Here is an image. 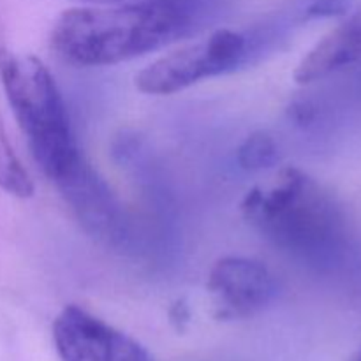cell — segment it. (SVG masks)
I'll list each match as a JSON object with an SVG mask.
<instances>
[{
  "label": "cell",
  "mask_w": 361,
  "mask_h": 361,
  "mask_svg": "<svg viewBox=\"0 0 361 361\" xmlns=\"http://www.w3.org/2000/svg\"><path fill=\"white\" fill-rule=\"evenodd\" d=\"M0 80L32 157L56 185L85 155L55 78L37 56L0 53Z\"/></svg>",
  "instance_id": "3957f363"
},
{
  "label": "cell",
  "mask_w": 361,
  "mask_h": 361,
  "mask_svg": "<svg viewBox=\"0 0 361 361\" xmlns=\"http://www.w3.org/2000/svg\"><path fill=\"white\" fill-rule=\"evenodd\" d=\"M207 289L219 321H238L259 314L279 296L274 271L257 259L226 256L210 268Z\"/></svg>",
  "instance_id": "8992f818"
},
{
  "label": "cell",
  "mask_w": 361,
  "mask_h": 361,
  "mask_svg": "<svg viewBox=\"0 0 361 361\" xmlns=\"http://www.w3.org/2000/svg\"><path fill=\"white\" fill-rule=\"evenodd\" d=\"M80 2H88V4H118V2H129V0H80Z\"/></svg>",
  "instance_id": "4fadbf2b"
},
{
  "label": "cell",
  "mask_w": 361,
  "mask_h": 361,
  "mask_svg": "<svg viewBox=\"0 0 361 361\" xmlns=\"http://www.w3.org/2000/svg\"><path fill=\"white\" fill-rule=\"evenodd\" d=\"M243 219L274 245L314 267H328L345 247L341 204L298 168H284L268 189L254 187L240 203Z\"/></svg>",
  "instance_id": "7a4b0ae2"
},
{
  "label": "cell",
  "mask_w": 361,
  "mask_h": 361,
  "mask_svg": "<svg viewBox=\"0 0 361 361\" xmlns=\"http://www.w3.org/2000/svg\"><path fill=\"white\" fill-rule=\"evenodd\" d=\"M51 337L62 361H155L140 342L78 305L60 310Z\"/></svg>",
  "instance_id": "5b68a950"
},
{
  "label": "cell",
  "mask_w": 361,
  "mask_h": 361,
  "mask_svg": "<svg viewBox=\"0 0 361 361\" xmlns=\"http://www.w3.org/2000/svg\"><path fill=\"white\" fill-rule=\"evenodd\" d=\"M236 161L245 171H263L274 168L281 161L277 141L267 130L252 133L236 150Z\"/></svg>",
  "instance_id": "30bf717a"
},
{
  "label": "cell",
  "mask_w": 361,
  "mask_h": 361,
  "mask_svg": "<svg viewBox=\"0 0 361 361\" xmlns=\"http://www.w3.org/2000/svg\"><path fill=\"white\" fill-rule=\"evenodd\" d=\"M217 13L214 0H129L76 7L56 18L49 44L71 66H115L197 34Z\"/></svg>",
  "instance_id": "6da1fadb"
},
{
  "label": "cell",
  "mask_w": 361,
  "mask_h": 361,
  "mask_svg": "<svg viewBox=\"0 0 361 361\" xmlns=\"http://www.w3.org/2000/svg\"><path fill=\"white\" fill-rule=\"evenodd\" d=\"M348 7V0H316L307 9V18H328L342 14Z\"/></svg>",
  "instance_id": "8fae6325"
},
{
  "label": "cell",
  "mask_w": 361,
  "mask_h": 361,
  "mask_svg": "<svg viewBox=\"0 0 361 361\" xmlns=\"http://www.w3.org/2000/svg\"><path fill=\"white\" fill-rule=\"evenodd\" d=\"M361 59V6L337 28L324 35L295 71V81L309 85L319 81Z\"/></svg>",
  "instance_id": "ba28073f"
},
{
  "label": "cell",
  "mask_w": 361,
  "mask_h": 361,
  "mask_svg": "<svg viewBox=\"0 0 361 361\" xmlns=\"http://www.w3.org/2000/svg\"><path fill=\"white\" fill-rule=\"evenodd\" d=\"M171 321L176 324V326H182V324L189 323V307L183 300H178L175 305L171 307Z\"/></svg>",
  "instance_id": "7c38bea8"
},
{
  "label": "cell",
  "mask_w": 361,
  "mask_h": 361,
  "mask_svg": "<svg viewBox=\"0 0 361 361\" xmlns=\"http://www.w3.org/2000/svg\"><path fill=\"white\" fill-rule=\"evenodd\" d=\"M351 361H361V351L356 353V355L353 356V360H351Z\"/></svg>",
  "instance_id": "5bb4252c"
},
{
  "label": "cell",
  "mask_w": 361,
  "mask_h": 361,
  "mask_svg": "<svg viewBox=\"0 0 361 361\" xmlns=\"http://www.w3.org/2000/svg\"><path fill=\"white\" fill-rule=\"evenodd\" d=\"M56 189L92 238L108 247H123L129 242V221L122 203L87 159L56 183Z\"/></svg>",
  "instance_id": "52a82bcc"
},
{
  "label": "cell",
  "mask_w": 361,
  "mask_h": 361,
  "mask_svg": "<svg viewBox=\"0 0 361 361\" xmlns=\"http://www.w3.org/2000/svg\"><path fill=\"white\" fill-rule=\"evenodd\" d=\"M0 189L20 200L34 196V182L14 152L0 115Z\"/></svg>",
  "instance_id": "9c48e42d"
},
{
  "label": "cell",
  "mask_w": 361,
  "mask_h": 361,
  "mask_svg": "<svg viewBox=\"0 0 361 361\" xmlns=\"http://www.w3.org/2000/svg\"><path fill=\"white\" fill-rule=\"evenodd\" d=\"M250 51V37L243 32L215 30L154 60L137 73L136 87L147 95L176 94L200 81L233 73L249 60Z\"/></svg>",
  "instance_id": "277c9868"
}]
</instances>
